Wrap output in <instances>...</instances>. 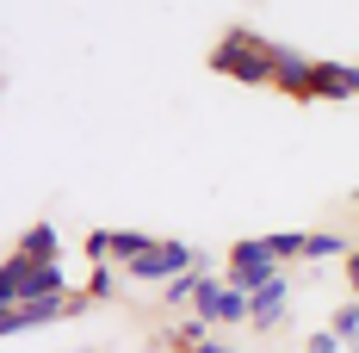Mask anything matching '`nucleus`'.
I'll return each mask as SVG.
<instances>
[{"label":"nucleus","mask_w":359,"mask_h":353,"mask_svg":"<svg viewBox=\"0 0 359 353\" xmlns=\"http://www.w3.org/2000/svg\"><path fill=\"white\" fill-rule=\"evenodd\" d=\"M198 353H242V347H229V341H205Z\"/></svg>","instance_id":"20"},{"label":"nucleus","mask_w":359,"mask_h":353,"mask_svg":"<svg viewBox=\"0 0 359 353\" xmlns=\"http://www.w3.org/2000/svg\"><path fill=\"white\" fill-rule=\"evenodd\" d=\"M13 248H19L25 260H62V229H56V223H32Z\"/></svg>","instance_id":"10"},{"label":"nucleus","mask_w":359,"mask_h":353,"mask_svg":"<svg viewBox=\"0 0 359 353\" xmlns=\"http://www.w3.org/2000/svg\"><path fill=\"white\" fill-rule=\"evenodd\" d=\"M223 304H229V279L223 273H198V291H192V317H205L217 328L223 322Z\"/></svg>","instance_id":"8"},{"label":"nucleus","mask_w":359,"mask_h":353,"mask_svg":"<svg viewBox=\"0 0 359 353\" xmlns=\"http://www.w3.org/2000/svg\"><path fill=\"white\" fill-rule=\"evenodd\" d=\"M341 273H347V291H353V298H359V248H353V254H347V260H341Z\"/></svg>","instance_id":"19"},{"label":"nucleus","mask_w":359,"mask_h":353,"mask_svg":"<svg viewBox=\"0 0 359 353\" xmlns=\"http://www.w3.org/2000/svg\"><path fill=\"white\" fill-rule=\"evenodd\" d=\"M304 242H310V229H273V236H266V248H273L279 267H297V260H304Z\"/></svg>","instance_id":"14"},{"label":"nucleus","mask_w":359,"mask_h":353,"mask_svg":"<svg viewBox=\"0 0 359 353\" xmlns=\"http://www.w3.org/2000/svg\"><path fill=\"white\" fill-rule=\"evenodd\" d=\"M155 242H161L155 229H111V260H118V267H130V260H143Z\"/></svg>","instance_id":"12"},{"label":"nucleus","mask_w":359,"mask_h":353,"mask_svg":"<svg viewBox=\"0 0 359 353\" xmlns=\"http://www.w3.org/2000/svg\"><path fill=\"white\" fill-rule=\"evenodd\" d=\"M285 322H291V273H279V279L266 285V291H254L248 328H260V335H279Z\"/></svg>","instance_id":"5"},{"label":"nucleus","mask_w":359,"mask_h":353,"mask_svg":"<svg viewBox=\"0 0 359 353\" xmlns=\"http://www.w3.org/2000/svg\"><path fill=\"white\" fill-rule=\"evenodd\" d=\"M304 353H347V341H341L334 328H310V335H304Z\"/></svg>","instance_id":"18"},{"label":"nucleus","mask_w":359,"mask_h":353,"mask_svg":"<svg viewBox=\"0 0 359 353\" xmlns=\"http://www.w3.org/2000/svg\"><path fill=\"white\" fill-rule=\"evenodd\" d=\"M285 267L273 260V248H266V236H242V242H229V254H223V279L236 285V291H266V285L279 279Z\"/></svg>","instance_id":"3"},{"label":"nucleus","mask_w":359,"mask_h":353,"mask_svg":"<svg viewBox=\"0 0 359 353\" xmlns=\"http://www.w3.org/2000/svg\"><path fill=\"white\" fill-rule=\"evenodd\" d=\"M192 291H198V273H180V279L161 285V304H174V310H180V304H192Z\"/></svg>","instance_id":"17"},{"label":"nucleus","mask_w":359,"mask_h":353,"mask_svg":"<svg viewBox=\"0 0 359 353\" xmlns=\"http://www.w3.org/2000/svg\"><path fill=\"white\" fill-rule=\"evenodd\" d=\"M328 328L347 341V347H359V298H347V304H334V317H328Z\"/></svg>","instance_id":"15"},{"label":"nucleus","mask_w":359,"mask_h":353,"mask_svg":"<svg viewBox=\"0 0 359 353\" xmlns=\"http://www.w3.org/2000/svg\"><path fill=\"white\" fill-rule=\"evenodd\" d=\"M316 100H359V62H323L316 56Z\"/></svg>","instance_id":"7"},{"label":"nucleus","mask_w":359,"mask_h":353,"mask_svg":"<svg viewBox=\"0 0 359 353\" xmlns=\"http://www.w3.org/2000/svg\"><path fill=\"white\" fill-rule=\"evenodd\" d=\"M285 100H316V56H304V50H291V44H279V81H273Z\"/></svg>","instance_id":"6"},{"label":"nucleus","mask_w":359,"mask_h":353,"mask_svg":"<svg viewBox=\"0 0 359 353\" xmlns=\"http://www.w3.org/2000/svg\"><path fill=\"white\" fill-rule=\"evenodd\" d=\"M205 341H217L205 317H180L174 328H161V347H168V353H198Z\"/></svg>","instance_id":"9"},{"label":"nucleus","mask_w":359,"mask_h":353,"mask_svg":"<svg viewBox=\"0 0 359 353\" xmlns=\"http://www.w3.org/2000/svg\"><path fill=\"white\" fill-rule=\"evenodd\" d=\"M74 279L62 273V260H25L19 248L0 267V304H32V298H69Z\"/></svg>","instance_id":"2"},{"label":"nucleus","mask_w":359,"mask_h":353,"mask_svg":"<svg viewBox=\"0 0 359 353\" xmlns=\"http://www.w3.org/2000/svg\"><path fill=\"white\" fill-rule=\"evenodd\" d=\"M353 242L341 236V229H310V242H304V260H347Z\"/></svg>","instance_id":"13"},{"label":"nucleus","mask_w":359,"mask_h":353,"mask_svg":"<svg viewBox=\"0 0 359 353\" xmlns=\"http://www.w3.org/2000/svg\"><path fill=\"white\" fill-rule=\"evenodd\" d=\"M81 254H87V267L111 260V229H87V236H81Z\"/></svg>","instance_id":"16"},{"label":"nucleus","mask_w":359,"mask_h":353,"mask_svg":"<svg viewBox=\"0 0 359 353\" xmlns=\"http://www.w3.org/2000/svg\"><path fill=\"white\" fill-rule=\"evenodd\" d=\"M74 298V291H69ZM69 298H32V304H0V335H32V328H50V322H74Z\"/></svg>","instance_id":"4"},{"label":"nucleus","mask_w":359,"mask_h":353,"mask_svg":"<svg viewBox=\"0 0 359 353\" xmlns=\"http://www.w3.org/2000/svg\"><path fill=\"white\" fill-rule=\"evenodd\" d=\"M81 291H87L93 304H111V298L124 291V267H118V260H100V267H87V279H81Z\"/></svg>","instance_id":"11"},{"label":"nucleus","mask_w":359,"mask_h":353,"mask_svg":"<svg viewBox=\"0 0 359 353\" xmlns=\"http://www.w3.org/2000/svg\"><path fill=\"white\" fill-rule=\"evenodd\" d=\"M205 62H211V74H223V81L273 87V81H279V44L266 32H254V25H229V32H217Z\"/></svg>","instance_id":"1"}]
</instances>
